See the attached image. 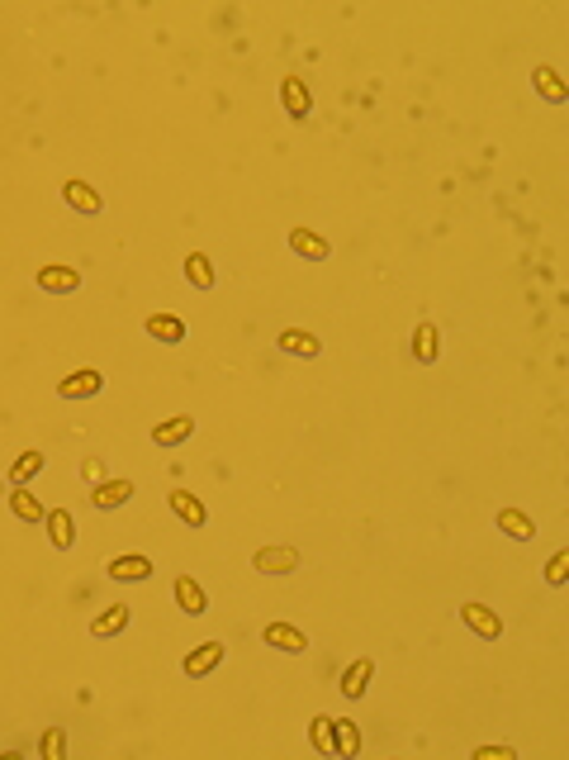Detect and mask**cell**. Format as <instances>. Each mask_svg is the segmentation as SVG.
I'll list each match as a JSON object with an SVG mask.
<instances>
[{
    "label": "cell",
    "mask_w": 569,
    "mask_h": 760,
    "mask_svg": "<svg viewBox=\"0 0 569 760\" xmlns=\"http://www.w3.org/2000/svg\"><path fill=\"white\" fill-rule=\"evenodd\" d=\"M370 675H375V660H370V656L352 660V666H346V675H342V694H346V699H360V694H366V684H370Z\"/></svg>",
    "instance_id": "e0dca14e"
},
{
    "label": "cell",
    "mask_w": 569,
    "mask_h": 760,
    "mask_svg": "<svg viewBox=\"0 0 569 760\" xmlns=\"http://www.w3.org/2000/svg\"><path fill=\"white\" fill-rule=\"evenodd\" d=\"M10 508H15L20 523H43V514H48L43 500H38L29 485H15V494H10Z\"/></svg>",
    "instance_id": "9a60e30c"
},
{
    "label": "cell",
    "mask_w": 569,
    "mask_h": 760,
    "mask_svg": "<svg viewBox=\"0 0 569 760\" xmlns=\"http://www.w3.org/2000/svg\"><path fill=\"white\" fill-rule=\"evenodd\" d=\"M252 565H257V571H266V575H289L299 565V551L295 547H261L252 556Z\"/></svg>",
    "instance_id": "277c9868"
},
{
    "label": "cell",
    "mask_w": 569,
    "mask_h": 760,
    "mask_svg": "<svg viewBox=\"0 0 569 760\" xmlns=\"http://www.w3.org/2000/svg\"><path fill=\"white\" fill-rule=\"evenodd\" d=\"M289 247H295L299 257H309V261H328V252H332L328 238H318L313 228H295L289 233Z\"/></svg>",
    "instance_id": "d6986e66"
},
{
    "label": "cell",
    "mask_w": 569,
    "mask_h": 760,
    "mask_svg": "<svg viewBox=\"0 0 569 760\" xmlns=\"http://www.w3.org/2000/svg\"><path fill=\"white\" fill-rule=\"evenodd\" d=\"M123 628H129V604H109L105 613L91 623V637H119Z\"/></svg>",
    "instance_id": "ac0fdd59"
},
{
    "label": "cell",
    "mask_w": 569,
    "mask_h": 760,
    "mask_svg": "<svg viewBox=\"0 0 569 760\" xmlns=\"http://www.w3.org/2000/svg\"><path fill=\"white\" fill-rule=\"evenodd\" d=\"M38 756H43V760H62L67 756V732L62 727H48L43 741H38Z\"/></svg>",
    "instance_id": "83f0119b"
},
{
    "label": "cell",
    "mask_w": 569,
    "mask_h": 760,
    "mask_svg": "<svg viewBox=\"0 0 569 760\" xmlns=\"http://www.w3.org/2000/svg\"><path fill=\"white\" fill-rule=\"evenodd\" d=\"M461 618H465V628L475 632V637H484V642H494L498 632H503V618H498L494 608H484V604H465Z\"/></svg>",
    "instance_id": "7a4b0ae2"
},
{
    "label": "cell",
    "mask_w": 569,
    "mask_h": 760,
    "mask_svg": "<svg viewBox=\"0 0 569 760\" xmlns=\"http://www.w3.org/2000/svg\"><path fill=\"white\" fill-rule=\"evenodd\" d=\"M62 196H67V204H72L76 214H100V210H105V200L95 196V186H86V181H76V176H72V181L62 186Z\"/></svg>",
    "instance_id": "8fae6325"
},
{
    "label": "cell",
    "mask_w": 569,
    "mask_h": 760,
    "mask_svg": "<svg viewBox=\"0 0 569 760\" xmlns=\"http://www.w3.org/2000/svg\"><path fill=\"white\" fill-rule=\"evenodd\" d=\"M218 660H224V642H200L195 652H190L186 660H180V670L190 675V680H204V675H209Z\"/></svg>",
    "instance_id": "3957f363"
},
{
    "label": "cell",
    "mask_w": 569,
    "mask_h": 760,
    "mask_svg": "<svg viewBox=\"0 0 569 760\" xmlns=\"http://www.w3.org/2000/svg\"><path fill=\"white\" fill-rule=\"evenodd\" d=\"M332 746H337L342 760H352L360 751V732H356L352 717H332Z\"/></svg>",
    "instance_id": "ffe728a7"
},
{
    "label": "cell",
    "mask_w": 569,
    "mask_h": 760,
    "mask_svg": "<svg viewBox=\"0 0 569 760\" xmlns=\"http://www.w3.org/2000/svg\"><path fill=\"white\" fill-rule=\"evenodd\" d=\"M109 575L123 580V585H133V580H147L152 575V561L147 556H115V561H109Z\"/></svg>",
    "instance_id": "44dd1931"
},
{
    "label": "cell",
    "mask_w": 569,
    "mask_h": 760,
    "mask_svg": "<svg viewBox=\"0 0 569 760\" xmlns=\"http://www.w3.org/2000/svg\"><path fill=\"white\" fill-rule=\"evenodd\" d=\"M100 390H105V376H100V371H91V366L72 371V376L58 385L62 399H91V395H100Z\"/></svg>",
    "instance_id": "6da1fadb"
},
{
    "label": "cell",
    "mask_w": 569,
    "mask_h": 760,
    "mask_svg": "<svg viewBox=\"0 0 569 760\" xmlns=\"http://www.w3.org/2000/svg\"><path fill=\"white\" fill-rule=\"evenodd\" d=\"M498 528H503L508 537H518V542H526V537H536L532 518H526L522 508H503V514H498Z\"/></svg>",
    "instance_id": "d4e9b609"
},
{
    "label": "cell",
    "mask_w": 569,
    "mask_h": 760,
    "mask_svg": "<svg viewBox=\"0 0 569 760\" xmlns=\"http://www.w3.org/2000/svg\"><path fill=\"white\" fill-rule=\"evenodd\" d=\"M81 476H86L91 485H100V480H105V461H95V456H91V461L81 466Z\"/></svg>",
    "instance_id": "4dcf8cb0"
},
{
    "label": "cell",
    "mask_w": 569,
    "mask_h": 760,
    "mask_svg": "<svg viewBox=\"0 0 569 760\" xmlns=\"http://www.w3.org/2000/svg\"><path fill=\"white\" fill-rule=\"evenodd\" d=\"M536 91L546 95L550 105H565V95H569V86L560 81V72H555V67H536Z\"/></svg>",
    "instance_id": "603a6c76"
},
{
    "label": "cell",
    "mask_w": 569,
    "mask_h": 760,
    "mask_svg": "<svg viewBox=\"0 0 569 760\" xmlns=\"http://www.w3.org/2000/svg\"><path fill=\"white\" fill-rule=\"evenodd\" d=\"M176 604H180V613H190V618H200L204 613V608H209V604H204V589L195 585V580H190V575H176Z\"/></svg>",
    "instance_id": "2e32d148"
},
{
    "label": "cell",
    "mask_w": 569,
    "mask_h": 760,
    "mask_svg": "<svg viewBox=\"0 0 569 760\" xmlns=\"http://www.w3.org/2000/svg\"><path fill=\"white\" fill-rule=\"evenodd\" d=\"M309 741H313L318 756H337V746H332V717L328 713H318L313 723H309Z\"/></svg>",
    "instance_id": "484cf974"
},
{
    "label": "cell",
    "mask_w": 569,
    "mask_h": 760,
    "mask_svg": "<svg viewBox=\"0 0 569 760\" xmlns=\"http://www.w3.org/2000/svg\"><path fill=\"white\" fill-rule=\"evenodd\" d=\"M190 433H195V419H190V413H176V419L152 428V442H157V447H176V442H186Z\"/></svg>",
    "instance_id": "7c38bea8"
},
{
    "label": "cell",
    "mask_w": 569,
    "mask_h": 760,
    "mask_svg": "<svg viewBox=\"0 0 569 760\" xmlns=\"http://www.w3.org/2000/svg\"><path fill=\"white\" fill-rule=\"evenodd\" d=\"M281 105H285V115H289V119L313 115V95H309V86H304L299 76H285V81H281Z\"/></svg>",
    "instance_id": "5b68a950"
},
{
    "label": "cell",
    "mask_w": 569,
    "mask_h": 760,
    "mask_svg": "<svg viewBox=\"0 0 569 760\" xmlns=\"http://www.w3.org/2000/svg\"><path fill=\"white\" fill-rule=\"evenodd\" d=\"M129 494H133V480H100V485L91 490V504L95 508H119V504H129Z\"/></svg>",
    "instance_id": "5bb4252c"
},
{
    "label": "cell",
    "mask_w": 569,
    "mask_h": 760,
    "mask_svg": "<svg viewBox=\"0 0 569 760\" xmlns=\"http://www.w3.org/2000/svg\"><path fill=\"white\" fill-rule=\"evenodd\" d=\"M166 500H171L176 518H180V523H190V528H204V523H209V514H204V504H200L190 490H171Z\"/></svg>",
    "instance_id": "4fadbf2b"
},
{
    "label": "cell",
    "mask_w": 569,
    "mask_h": 760,
    "mask_svg": "<svg viewBox=\"0 0 569 760\" xmlns=\"http://www.w3.org/2000/svg\"><path fill=\"white\" fill-rule=\"evenodd\" d=\"M261 642L275 646V652H289V656H299L304 646H309V637H304L299 628H289V623H266L261 628Z\"/></svg>",
    "instance_id": "8992f818"
},
{
    "label": "cell",
    "mask_w": 569,
    "mask_h": 760,
    "mask_svg": "<svg viewBox=\"0 0 569 760\" xmlns=\"http://www.w3.org/2000/svg\"><path fill=\"white\" fill-rule=\"evenodd\" d=\"M186 276H190V285H195V290H214V267H209V257H204V252L186 257Z\"/></svg>",
    "instance_id": "4316f807"
},
{
    "label": "cell",
    "mask_w": 569,
    "mask_h": 760,
    "mask_svg": "<svg viewBox=\"0 0 569 760\" xmlns=\"http://www.w3.org/2000/svg\"><path fill=\"white\" fill-rule=\"evenodd\" d=\"M413 356H418V362L423 366H432L437 362V324H418V328H413Z\"/></svg>",
    "instance_id": "7402d4cb"
},
{
    "label": "cell",
    "mask_w": 569,
    "mask_h": 760,
    "mask_svg": "<svg viewBox=\"0 0 569 760\" xmlns=\"http://www.w3.org/2000/svg\"><path fill=\"white\" fill-rule=\"evenodd\" d=\"M569 580V551H555L546 561V585H565Z\"/></svg>",
    "instance_id": "f1b7e54d"
},
{
    "label": "cell",
    "mask_w": 569,
    "mask_h": 760,
    "mask_svg": "<svg viewBox=\"0 0 569 760\" xmlns=\"http://www.w3.org/2000/svg\"><path fill=\"white\" fill-rule=\"evenodd\" d=\"M38 471H43V452H20V461L15 466H10V485H29V480L38 476Z\"/></svg>",
    "instance_id": "cb8c5ba5"
},
{
    "label": "cell",
    "mask_w": 569,
    "mask_h": 760,
    "mask_svg": "<svg viewBox=\"0 0 569 760\" xmlns=\"http://www.w3.org/2000/svg\"><path fill=\"white\" fill-rule=\"evenodd\" d=\"M147 338L152 342H166V348H176V342H186V319H176V314H147Z\"/></svg>",
    "instance_id": "52a82bcc"
},
{
    "label": "cell",
    "mask_w": 569,
    "mask_h": 760,
    "mask_svg": "<svg viewBox=\"0 0 569 760\" xmlns=\"http://www.w3.org/2000/svg\"><path fill=\"white\" fill-rule=\"evenodd\" d=\"M475 760H512V746H479Z\"/></svg>",
    "instance_id": "f546056e"
},
{
    "label": "cell",
    "mask_w": 569,
    "mask_h": 760,
    "mask_svg": "<svg viewBox=\"0 0 569 760\" xmlns=\"http://www.w3.org/2000/svg\"><path fill=\"white\" fill-rule=\"evenodd\" d=\"M43 523H48V542L58 547V551H67V547L76 542V518H72V508H48Z\"/></svg>",
    "instance_id": "ba28073f"
},
{
    "label": "cell",
    "mask_w": 569,
    "mask_h": 760,
    "mask_svg": "<svg viewBox=\"0 0 569 760\" xmlns=\"http://www.w3.org/2000/svg\"><path fill=\"white\" fill-rule=\"evenodd\" d=\"M275 348L289 352V356H318V352H323V342H318L309 328H285V333L275 338Z\"/></svg>",
    "instance_id": "30bf717a"
},
{
    "label": "cell",
    "mask_w": 569,
    "mask_h": 760,
    "mask_svg": "<svg viewBox=\"0 0 569 760\" xmlns=\"http://www.w3.org/2000/svg\"><path fill=\"white\" fill-rule=\"evenodd\" d=\"M38 290H52V295L81 290V271L76 267H38Z\"/></svg>",
    "instance_id": "9c48e42d"
}]
</instances>
